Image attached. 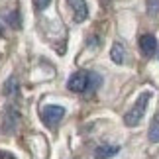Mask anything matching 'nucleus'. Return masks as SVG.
I'll list each match as a JSON object with an SVG mask.
<instances>
[{"label": "nucleus", "mask_w": 159, "mask_h": 159, "mask_svg": "<svg viewBox=\"0 0 159 159\" xmlns=\"http://www.w3.org/2000/svg\"><path fill=\"white\" fill-rule=\"evenodd\" d=\"M49 4H51V0H34V6H35V10H45Z\"/></svg>", "instance_id": "4468645a"}, {"label": "nucleus", "mask_w": 159, "mask_h": 159, "mask_svg": "<svg viewBox=\"0 0 159 159\" xmlns=\"http://www.w3.org/2000/svg\"><path fill=\"white\" fill-rule=\"evenodd\" d=\"M2 20L8 24L10 28H14V30H18V28L22 26V16H20V10H18V8L4 10L2 12Z\"/></svg>", "instance_id": "423d86ee"}, {"label": "nucleus", "mask_w": 159, "mask_h": 159, "mask_svg": "<svg viewBox=\"0 0 159 159\" xmlns=\"http://www.w3.org/2000/svg\"><path fill=\"white\" fill-rule=\"evenodd\" d=\"M0 159H16V157L12 155L10 151H4V149H0Z\"/></svg>", "instance_id": "2eb2a0df"}, {"label": "nucleus", "mask_w": 159, "mask_h": 159, "mask_svg": "<svg viewBox=\"0 0 159 159\" xmlns=\"http://www.w3.org/2000/svg\"><path fill=\"white\" fill-rule=\"evenodd\" d=\"M87 84H89V73L87 71H77L69 77L67 89L73 90V93H84V90H87Z\"/></svg>", "instance_id": "7ed1b4c3"}, {"label": "nucleus", "mask_w": 159, "mask_h": 159, "mask_svg": "<svg viewBox=\"0 0 159 159\" xmlns=\"http://www.w3.org/2000/svg\"><path fill=\"white\" fill-rule=\"evenodd\" d=\"M110 57H112V61L118 63V65L124 63V61H126V47H124V43L116 41V43L112 45V49H110Z\"/></svg>", "instance_id": "0eeeda50"}, {"label": "nucleus", "mask_w": 159, "mask_h": 159, "mask_svg": "<svg viewBox=\"0 0 159 159\" xmlns=\"http://www.w3.org/2000/svg\"><path fill=\"white\" fill-rule=\"evenodd\" d=\"M149 98H151V94H149V93H143V94L136 100V106H134L130 112L124 116V124H126V126H136L138 122L143 118V114H145V108H148Z\"/></svg>", "instance_id": "f257e3e1"}, {"label": "nucleus", "mask_w": 159, "mask_h": 159, "mask_svg": "<svg viewBox=\"0 0 159 159\" xmlns=\"http://www.w3.org/2000/svg\"><path fill=\"white\" fill-rule=\"evenodd\" d=\"M67 4L71 6L73 20H75L77 24H81V22H84L89 18V6H87L84 0H67Z\"/></svg>", "instance_id": "20e7f679"}, {"label": "nucleus", "mask_w": 159, "mask_h": 159, "mask_svg": "<svg viewBox=\"0 0 159 159\" xmlns=\"http://www.w3.org/2000/svg\"><path fill=\"white\" fill-rule=\"evenodd\" d=\"M4 94H8V96L18 94V81H16L14 77L6 81V84H4Z\"/></svg>", "instance_id": "f8f14e48"}, {"label": "nucleus", "mask_w": 159, "mask_h": 159, "mask_svg": "<svg viewBox=\"0 0 159 159\" xmlns=\"http://www.w3.org/2000/svg\"><path fill=\"white\" fill-rule=\"evenodd\" d=\"M118 151H120L118 145H100V148H96L94 157L96 159H108V157H114Z\"/></svg>", "instance_id": "6e6552de"}, {"label": "nucleus", "mask_w": 159, "mask_h": 159, "mask_svg": "<svg viewBox=\"0 0 159 159\" xmlns=\"http://www.w3.org/2000/svg\"><path fill=\"white\" fill-rule=\"evenodd\" d=\"M65 116V108L63 106H55V104H49L41 110V120L47 128H57V124L63 120Z\"/></svg>", "instance_id": "f03ea898"}, {"label": "nucleus", "mask_w": 159, "mask_h": 159, "mask_svg": "<svg viewBox=\"0 0 159 159\" xmlns=\"http://www.w3.org/2000/svg\"><path fill=\"white\" fill-rule=\"evenodd\" d=\"M18 112H14V110H10L8 116H6V124H4V130L6 132H14L16 130V124H18Z\"/></svg>", "instance_id": "9d476101"}, {"label": "nucleus", "mask_w": 159, "mask_h": 159, "mask_svg": "<svg viewBox=\"0 0 159 159\" xmlns=\"http://www.w3.org/2000/svg\"><path fill=\"white\" fill-rule=\"evenodd\" d=\"M100 83H102L100 75H96V73H89V84H87V90H89V93H93V90H96V89L100 87Z\"/></svg>", "instance_id": "9b49d317"}, {"label": "nucleus", "mask_w": 159, "mask_h": 159, "mask_svg": "<svg viewBox=\"0 0 159 159\" xmlns=\"http://www.w3.org/2000/svg\"><path fill=\"white\" fill-rule=\"evenodd\" d=\"M148 12L151 16L159 14V0H148Z\"/></svg>", "instance_id": "ddd939ff"}, {"label": "nucleus", "mask_w": 159, "mask_h": 159, "mask_svg": "<svg viewBox=\"0 0 159 159\" xmlns=\"http://www.w3.org/2000/svg\"><path fill=\"white\" fill-rule=\"evenodd\" d=\"M139 51H142L143 57H153L155 51H157V39H155V35L143 34L142 38H139Z\"/></svg>", "instance_id": "39448f33"}, {"label": "nucleus", "mask_w": 159, "mask_h": 159, "mask_svg": "<svg viewBox=\"0 0 159 159\" xmlns=\"http://www.w3.org/2000/svg\"><path fill=\"white\" fill-rule=\"evenodd\" d=\"M149 139L153 143H159V114H155V118L151 120L149 126Z\"/></svg>", "instance_id": "1a4fd4ad"}, {"label": "nucleus", "mask_w": 159, "mask_h": 159, "mask_svg": "<svg viewBox=\"0 0 159 159\" xmlns=\"http://www.w3.org/2000/svg\"><path fill=\"white\" fill-rule=\"evenodd\" d=\"M0 35H2V26H0Z\"/></svg>", "instance_id": "dca6fc26"}]
</instances>
